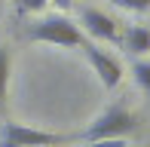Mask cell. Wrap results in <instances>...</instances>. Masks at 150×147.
Here are the masks:
<instances>
[{
  "mask_svg": "<svg viewBox=\"0 0 150 147\" xmlns=\"http://www.w3.org/2000/svg\"><path fill=\"white\" fill-rule=\"evenodd\" d=\"M135 129H138V117H135V113H129L126 107H110V110L101 113V117L95 119V123L83 132V135H77V141H80V138H83V141L126 138V135H132Z\"/></svg>",
  "mask_w": 150,
  "mask_h": 147,
  "instance_id": "1",
  "label": "cell"
},
{
  "mask_svg": "<svg viewBox=\"0 0 150 147\" xmlns=\"http://www.w3.org/2000/svg\"><path fill=\"white\" fill-rule=\"evenodd\" d=\"M28 37L37 40V43H55V46H83L86 43L80 28L64 16H49L43 22H37L28 31Z\"/></svg>",
  "mask_w": 150,
  "mask_h": 147,
  "instance_id": "2",
  "label": "cell"
},
{
  "mask_svg": "<svg viewBox=\"0 0 150 147\" xmlns=\"http://www.w3.org/2000/svg\"><path fill=\"white\" fill-rule=\"evenodd\" d=\"M0 138L18 144V147H55V144H64L71 141L67 135H55V132H40V129H31V126H18V123H3L0 126Z\"/></svg>",
  "mask_w": 150,
  "mask_h": 147,
  "instance_id": "3",
  "label": "cell"
},
{
  "mask_svg": "<svg viewBox=\"0 0 150 147\" xmlns=\"http://www.w3.org/2000/svg\"><path fill=\"white\" fill-rule=\"evenodd\" d=\"M83 49H86L89 64L95 68V74H98L101 86H104V89H117L120 80H122V68H120V61H117L113 55H107V52L101 49V46H95V43H83Z\"/></svg>",
  "mask_w": 150,
  "mask_h": 147,
  "instance_id": "4",
  "label": "cell"
},
{
  "mask_svg": "<svg viewBox=\"0 0 150 147\" xmlns=\"http://www.w3.org/2000/svg\"><path fill=\"white\" fill-rule=\"evenodd\" d=\"M80 22H83V31L89 37H95V40H113V37H117V25H113V18L104 16L101 9H86Z\"/></svg>",
  "mask_w": 150,
  "mask_h": 147,
  "instance_id": "5",
  "label": "cell"
},
{
  "mask_svg": "<svg viewBox=\"0 0 150 147\" xmlns=\"http://www.w3.org/2000/svg\"><path fill=\"white\" fill-rule=\"evenodd\" d=\"M126 49L132 52V55H144V52H150V31L147 28H129L126 34Z\"/></svg>",
  "mask_w": 150,
  "mask_h": 147,
  "instance_id": "6",
  "label": "cell"
},
{
  "mask_svg": "<svg viewBox=\"0 0 150 147\" xmlns=\"http://www.w3.org/2000/svg\"><path fill=\"white\" fill-rule=\"evenodd\" d=\"M6 83H9V55H6V49L0 46V104H3V98H6Z\"/></svg>",
  "mask_w": 150,
  "mask_h": 147,
  "instance_id": "7",
  "label": "cell"
},
{
  "mask_svg": "<svg viewBox=\"0 0 150 147\" xmlns=\"http://www.w3.org/2000/svg\"><path fill=\"white\" fill-rule=\"evenodd\" d=\"M132 77L138 80V86H144L150 92V61H135L132 64Z\"/></svg>",
  "mask_w": 150,
  "mask_h": 147,
  "instance_id": "8",
  "label": "cell"
},
{
  "mask_svg": "<svg viewBox=\"0 0 150 147\" xmlns=\"http://www.w3.org/2000/svg\"><path fill=\"white\" fill-rule=\"evenodd\" d=\"M117 6H122V9H132V12H144L150 9V0H113Z\"/></svg>",
  "mask_w": 150,
  "mask_h": 147,
  "instance_id": "9",
  "label": "cell"
},
{
  "mask_svg": "<svg viewBox=\"0 0 150 147\" xmlns=\"http://www.w3.org/2000/svg\"><path fill=\"white\" fill-rule=\"evenodd\" d=\"M16 3H18L22 12H40V9H46L49 0H16Z\"/></svg>",
  "mask_w": 150,
  "mask_h": 147,
  "instance_id": "10",
  "label": "cell"
},
{
  "mask_svg": "<svg viewBox=\"0 0 150 147\" xmlns=\"http://www.w3.org/2000/svg\"><path fill=\"white\" fill-rule=\"evenodd\" d=\"M86 147H126L122 138H104V141H86Z\"/></svg>",
  "mask_w": 150,
  "mask_h": 147,
  "instance_id": "11",
  "label": "cell"
},
{
  "mask_svg": "<svg viewBox=\"0 0 150 147\" xmlns=\"http://www.w3.org/2000/svg\"><path fill=\"white\" fill-rule=\"evenodd\" d=\"M49 3H55L58 9H71V3H74V0H49Z\"/></svg>",
  "mask_w": 150,
  "mask_h": 147,
  "instance_id": "12",
  "label": "cell"
},
{
  "mask_svg": "<svg viewBox=\"0 0 150 147\" xmlns=\"http://www.w3.org/2000/svg\"><path fill=\"white\" fill-rule=\"evenodd\" d=\"M0 147H18V144H12V141H6V138H0Z\"/></svg>",
  "mask_w": 150,
  "mask_h": 147,
  "instance_id": "13",
  "label": "cell"
}]
</instances>
